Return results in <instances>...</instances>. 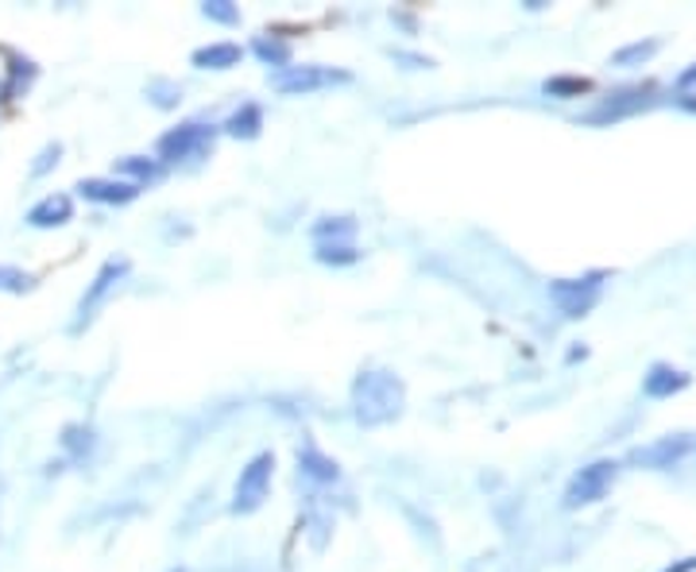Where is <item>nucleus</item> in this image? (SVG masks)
Returning a JSON list of instances; mask_svg holds the SVG:
<instances>
[{
	"instance_id": "nucleus-1",
	"label": "nucleus",
	"mask_w": 696,
	"mask_h": 572,
	"mask_svg": "<svg viewBox=\"0 0 696 572\" xmlns=\"http://www.w3.org/2000/svg\"><path fill=\"white\" fill-rule=\"evenodd\" d=\"M406 410V383L387 367H364L352 379V418L364 429L391 426Z\"/></svg>"
},
{
	"instance_id": "nucleus-2",
	"label": "nucleus",
	"mask_w": 696,
	"mask_h": 572,
	"mask_svg": "<svg viewBox=\"0 0 696 572\" xmlns=\"http://www.w3.org/2000/svg\"><path fill=\"white\" fill-rule=\"evenodd\" d=\"M214 139H217L214 124L186 121V124H178V128L163 132L155 152H159V163H194V159H201V155L214 152Z\"/></svg>"
},
{
	"instance_id": "nucleus-3",
	"label": "nucleus",
	"mask_w": 696,
	"mask_h": 572,
	"mask_svg": "<svg viewBox=\"0 0 696 572\" xmlns=\"http://www.w3.org/2000/svg\"><path fill=\"white\" fill-rule=\"evenodd\" d=\"M271 476H276V457H271V453H256V457L240 468V480L237 488H232V511L237 514L260 511L271 491Z\"/></svg>"
},
{
	"instance_id": "nucleus-4",
	"label": "nucleus",
	"mask_w": 696,
	"mask_h": 572,
	"mask_svg": "<svg viewBox=\"0 0 696 572\" xmlns=\"http://www.w3.org/2000/svg\"><path fill=\"white\" fill-rule=\"evenodd\" d=\"M345 82H352L349 70L318 66V62H310V66H287L271 74V85H276L279 93H287V97H307V93L333 90V85H345Z\"/></svg>"
},
{
	"instance_id": "nucleus-5",
	"label": "nucleus",
	"mask_w": 696,
	"mask_h": 572,
	"mask_svg": "<svg viewBox=\"0 0 696 572\" xmlns=\"http://www.w3.org/2000/svg\"><path fill=\"white\" fill-rule=\"evenodd\" d=\"M615 476H620V465H615L612 457H600V460H592V465H584L581 472L569 480V488H565V507L569 511H576V507H592V503H600V499L612 491V483H615Z\"/></svg>"
},
{
	"instance_id": "nucleus-6",
	"label": "nucleus",
	"mask_w": 696,
	"mask_h": 572,
	"mask_svg": "<svg viewBox=\"0 0 696 572\" xmlns=\"http://www.w3.org/2000/svg\"><path fill=\"white\" fill-rule=\"evenodd\" d=\"M128 275V260H105L101 263V271L93 275V283L85 287L82 302H77L74 310V325H70V333H82L85 325H90L93 318H97V310L108 302V294H113L116 287H121V279Z\"/></svg>"
},
{
	"instance_id": "nucleus-7",
	"label": "nucleus",
	"mask_w": 696,
	"mask_h": 572,
	"mask_svg": "<svg viewBox=\"0 0 696 572\" xmlns=\"http://www.w3.org/2000/svg\"><path fill=\"white\" fill-rule=\"evenodd\" d=\"M654 93H658V85H654V82L620 85V90L607 93L604 105L592 108L584 121H589V124H604V121H623V116H635V113H643V108H651L654 101H658Z\"/></svg>"
},
{
	"instance_id": "nucleus-8",
	"label": "nucleus",
	"mask_w": 696,
	"mask_h": 572,
	"mask_svg": "<svg viewBox=\"0 0 696 572\" xmlns=\"http://www.w3.org/2000/svg\"><path fill=\"white\" fill-rule=\"evenodd\" d=\"M600 290H604V271L584 275V279H558V283H550L553 302L561 305L565 318H584V313L600 302Z\"/></svg>"
},
{
	"instance_id": "nucleus-9",
	"label": "nucleus",
	"mask_w": 696,
	"mask_h": 572,
	"mask_svg": "<svg viewBox=\"0 0 696 572\" xmlns=\"http://www.w3.org/2000/svg\"><path fill=\"white\" fill-rule=\"evenodd\" d=\"M689 449H693V434H669V437H658V441H651V445L631 449L627 465L631 468H674Z\"/></svg>"
},
{
	"instance_id": "nucleus-10",
	"label": "nucleus",
	"mask_w": 696,
	"mask_h": 572,
	"mask_svg": "<svg viewBox=\"0 0 696 572\" xmlns=\"http://www.w3.org/2000/svg\"><path fill=\"white\" fill-rule=\"evenodd\" d=\"M85 201H97V206H128L139 198V186L124 183V178H82L74 186Z\"/></svg>"
},
{
	"instance_id": "nucleus-11",
	"label": "nucleus",
	"mask_w": 696,
	"mask_h": 572,
	"mask_svg": "<svg viewBox=\"0 0 696 572\" xmlns=\"http://www.w3.org/2000/svg\"><path fill=\"white\" fill-rule=\"evenodd\" d=\"M689 383H693V375L682 372V367L651 364L646 367V375H643V395L646 398H674V395H682Z\"/></svg>"
},
{
	"instance_id": "nucleus-12",
	"label": "nucleus",
	"mask_w": 696,
	"mask_h": 572,
	"mask_svg": "<svg viewBox=\"0 0 696 572\" xmlns=\"http://www.w3.org/2000/svg\"><path fill=\"white\" fill-rule=\"evenodd\" d=\"M66 221H74V201L66 194H46L35 206L28 209V225L31 229H62Z\"/></svg>"
},
{
	"instance_id": "nucleus-13",
	"label": "nucleus",
	"mask_w": 696,
	"mask_h": 572,
	"mask_svg": "<svg viewBox=\"0 0 696 572\" xmlns=\"http://www.w3.org/2000/svg\"><path fill=\"white\" fill-rule=\"evenodd\" d=\"M240 59H245L240 43H206L190 54V62L198 70H232V66H240Z\"/></svg>"
},
{
	"instance_id": "nucleus-14",
	"label": "nucleus",
	"mask_w": 696,
	"mask_h": 572,
	"mask_svg": "<svg viewBox=\"0 0 696 572\" xmlns=\"http://www.w3.org/2000/svg\"><path fill=\"white\" fill-rule=\"evenodd\" d=\"M116 175H124V183L132 186H152L163 178V163L159 159H147V155H124L121 163H116Z\"/></svg>"
},
{
	"instance_id": "nucleus-15",
	"label": "nucleus",
	"mask_w": 696,
	"mask_h": 572,
	"mask_svg": "<svg viewBox=\"0 0 696 572\" xmlns=\"http://www.w3.org/2000/svg\"><path fill=\"white\" fill-rule=\"evenodd\" d=\"M299 472L307 476V480H314V483H333L341 476V468H337V460L325 457L322 449L307 445V449H299Z\"/></svg>"
},
{
	"instance_id": "nucleus-16",
	"label": "nucleus",
	"mask_w": 696,
	"mask_h": 572,
	"mask_svg": "<svg viewBox=\"0 0 696 572\" xmlns=\"http://www.w3.org/2000/svg\"><path fill=\"white\" fill-rule=\"evenodd\" d=\"M592 90H596V82H592V77H581V74H553L542 82L546 97H558V101L584 97V93H592Z\"/></svg>"
},
{
	"instance_id": "nucleus-17",
	"label": "nucleus",
	"mask_w": 696,
	"mask_h": 572,
	"mask_svg": "<svg viewBox=\"0 0 696 572\" xmlns=\"http://www.w3.org/2000/svg\"><path fill=\"white\" fill-rule=\"evenodd\" d=\"M263 128V113L260 105H240L237 113L225 121V132H229L232 139H256Z\"/></svg>"
},
{
	"instance_id": "nucleus-18",
	"label": "nucleus",
	"mask_w": 696,
	"mask_h": 572,
	"mask_svg": "<svg viewBox=\"0 0 696 572\" xmlns=\"http://www.w3.org/2000/svg\"><path fill=\"white\" fill-rule=\"evenodd\" d=\"M352 237H356V221L352 217H322L314 225L318 245H352Z\"/></svg>"
},
{
	"instance_id": "nucleus-19",
	"label": "nucleus",
	"mask_w": 696,
	"mask_h": 572,
	"mask_svg": "<svg viewBox=\"0 0 696 572\" xmlns=\"http://www.w3.org/2000/svg\"><path fill=\"white\" fill-rule=\"evenodd\" d=\"M252 51L260 54L268 66H276V70H287L291 66V43H283V39H276L271 31H263V35H256L252 39Z\"/></svg>"
},
{
	"instance_id": "nucleus-20",
	"label": "nucleus",
	"mask_w": 696,
	"mask_h": 572,
	"mask_svg": "<svg viewBox=\"0 0 696 572\" xmlns=\"http://www.w3.org/2000/svg\"><path fill=\"white\" fill-rule=\"evenodd\" d=\"M62 449L70 453L74 460H85L93 449V429L90 426H66L62 429Z\"/></svg>"
},
{
	"instance_id": "nucleus-21",
	"label": "nucleus",
	"mask_w": 696,
	"mask_h": 572,
	"mask_svg": "<svg viewBox=\"0 0 696 572\" xmlns=\"http://www.w3.org/2000/svg\"><path fill=\"white\" fill-rule=\"evenodd\" d=\"M658 39H646V43H627V46H620V51L612 54V62L615 66H638V62H646V59H654L658 54Z\"/></svg>"
},
{
	"instance_id": "nucleus-22",
	"label": "nucleus",
	"mask_w": 696,
	"mask_h": 572,
	"mask_svg": "<svg viewBox=\"0 0 696 572\" xmlns=\"http://www.w3.org/2000/svg\"><path fill=\"white\" fill-rule=\"evenodd\" d=\"M318 263H330V268H349L360 260L356 245H318Z\"/></svg>"
},
{
	"instance_id": "nucleus-23",
	"label": "nucleus",
	"mask_w": 696,
	"mask_h": 572,
	"mask_svg": "<svg viewBox=\"0 0 696 572\" xmlns=\"http://www.w3.org/2000/svg\"><path fill=\"white\" fill-rule=\"evenodd\" d=\"M201 15L214 23H240V8L229 4V0H206V4H201Z\"/></svg>"
},
{
	"instance_id": "nucleus-24",
	"label": "nucleus",
	"mask_w": 696,
	"mask_h": 572,
	"mask_svg": "<svg viewBox=\"0 0 696 572\" xmlns=\"http://www.w3.org/2000/svg\"><path fill=\"white\" fill-rule=\"evenodd\" d=\"M35 287V275H28V271L20 268H0V290H8V294H23V290Z\"/></svg>"
},
{
	"instance_id": "nucleus-25",
	"label": "nucleus",
	"mask_w": 696,
	"mask_h": 572,
	"mask_svg": "<svg viewBox=\"0 0 696 572\" xmlns=\"http://www.w3.org/2000/svg\"><path fill=\"white\" fill-rule=\"evenodd\" d=\"M147 97H152L155 105L170 108V105H178V101H183V85H175V82H152V85H147Z\"/></svg>"
},
{
	"instance_id": "nucleus-26",
	"label": "nucleus",
	"mask_w": 696,
	"mask_h": 572,
	"mask_svg": "<svg viewBox=\"0 0 696 572\" xmlns=\"http://www.w3.org/2000/svg\"><path fill=\"white\" fill-rule=\"evenodd\" d=\"M59 155H62V144H46L43 147V152H39V163H35V167H31V175H46V170H51L54 167V163H59Z\"/></svg>"
},
{
	"instance_id": "nucleus-27",
	"label": "nucleus",
	"mask_w": 696,
	"mask_h": 572,
	"mask_svg": "<svg viewBox=\"0 0 696 572\" xmlns=\"http://www.w3.org/2000/svg\"><path fill=\"white\" fill-rule=\"evenodd\" d=\"M662 572H696V553H693V558H682L677 565H666Z\"/></svg>"
},
{
	"instance_id": "nucleus-28",
	"label": "nucleus",
	"mask_w": 696,
	"mask_h": 572,
	"mask_svg": "<svg viewBox=\"0 0 696 572\" xmlns=\"http://www.w3.org/2000/svg\"><path fill=\"white\" fill-rule=\"evenodd\" d=\"M677 82H682V85H696V62H693V66H689V70H685V74H682V77H677Z\"/></svg>"
},
{
	"instance_id": "nucleus-29",
	"label": "nucleus",
	"mask_w": 696,
	"mask_h": 572,
	"mask_svg": "<svg viewBox=\"0 0 696 572\" xmlns=\"http://www.w3.org/2000/svg\"><path fill=\"white\" fill-rule=\"evenodd\" d=\"M0 93H4V85H0ZM0 101H4V97H0Z\"/></svg>"
}]
</instances>
